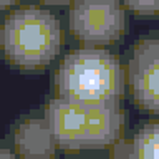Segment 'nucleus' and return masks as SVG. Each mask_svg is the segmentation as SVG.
<instances>
[{
    "instance_id": "39448f33",
    "label": "nucleus",
    "mask_w": 159,
    "mask_h": 159,
    "mask_svg": "<svg viewBox=\"0 0 159 159\" xmlns=\"http://www.w3.org/2000/svg\"><path fill=\"white\" fill-rule=\"evenodd\" d=\"M128 81L141 108L159 113V40H143L133 50Z\"/></svg>"
},
{
    "instance_id": "0eeeda50",
    "label": "nucleus",
    "mask_w": 159,
    "mask_h": 159,
    "mask_svg": "<svg viewBox=\"0 0 159 159\" xmlns=\"http://www.w3.org/2000/svg\"><path fill=\"white\" fill-rule=\"evenodd\" d=\"M128 159H159V123L139 129L129 148Z\"/></svg>"
},
{
    "instance_id": "7ed1b4c3",
    "label": "nucleus",
    "mask_w": 159,
    "mask_h": 159,
    "mask_svg": "<svg viewBox=\"0 0 159 159\" xmlns=\"http://www.w3.org/2000/svg\"><path fill=\"white\" fill-rule=\"evenodd\" d=\"M61 45V28L48 10L25 7L15 10L2 28V47L7 58L20 68L35 70L48 65Z\"/></svg>"
},
{
    "instance_id": "9b49d317",
    "label": "nucleus",
    "mask_w": 159,
    "mask_h": 159,
    "mask_svg": "<svg viewBox=\"0 0 159 159\" xmlns=\"http://www.w3.org/2000/svg\"><path fill=\"white\" fill-rule=\"evenodd\" d=\"M13 2H17V0H0V8L8 7V5H12Z\"/></svg>"
},
{
    "instance_id": "423d86ee",
    "label": "nucleus",
    "mask_w": 159,
    "mask_h": 159,
    "mask_svg": "<svg viewBox=\"0 0 159 159\" xmlns=\"http://www.w3.org/2000/svg\"><path fill=\"white\" fill-rule=\"evenodd\" d=\"M15 146L25 159H50L57 143L47 119L28 118L15 131Z\"/></svg>"
},
{
    "instance_id": "1a4fd4ad",
    "label": "nucleus",
    "mask_w": 159,
    "mask_h": 159,
    "mask_svg": "<svg viewBox=\"0 0 159 159\" xmlns=\"http://www.w3.org/2000/svg\"><path fill=\"white\" fill-rule=\"evenodd\" d=\"M0 159H18V157L15 156L13 152H10L8 149H3V148H0Z\"/></svg>"
},
{
    "instance_id": "9d476101",
    "label": "nucleus",
    "mask_w": 159,
    "mask_h": 159,
    "mask_svg": "<svg viewBox=\"0 0 159 159\" xmlns=\"http://www.w3.org/2000/svg\"><path fill=\"white\" fill-rule=\"evenodd\" d=\"M45 3H53V5H61V3H68V2H75V0H42Z\"/></svg>"
},
{
    "instance_id": "6e6552de",
    "label": "nucleus",
    "mask_w": 159,
    "mask_h": 159,
    "mask_svg": "<svg viewBox=\"0 0 159 159\" xmlns=\"http://www.w3.org/2000/svg\"><path fill=\"white\" fill-rule=\"evenodd\" d=\"M123 2L126 3L128 8L141 15L159 12V0H123Z\"/></svg>"
},
{
    "instance_id": "f03ea898",
    "label": "nucleus",
    "mask_w": 159,
    "mask_h": 159,
    "mask_svg": "<svg viewBox=\"0 0 159 159\" xmlns=\"http://www.w3.org/2000/svg\"><path fill=\"white\" fill-rule=\"evenodd\" d=\"M124 81L119 60L94 47L66 55L55 76L58 96L78 103H118L124 93Z\"/></svg>"
},
{
    "instance_id": "20e7f679",
    "label": "nucleus",
    "mask_w": 159,
    "mask_h": 159,
    "mask_svg": "<svg viewBox=\"0 0 159 159\" xmlns=\"http://www.w3.org/2000/svg\"><path fill=\"white\" fill-rule=\"evenodd\" d=\"M70 28L86 47H103L124 33L126 13L118 0H75Z\"/></svg>"
},
{
    "instance_id": "f257e3e1",
    "label": "nucleus",
    "mask_w": 159,
    "mask_h": 159,
    "mask_svg": "<svg viewBox=\"0 0 159 159\" xmlns=\"http://www.w3.org/2000/svg\"><path fill=\"white\" fill-rule=\"evenodd\" d=\"M57 146L78 149H99L114 143L124 126V113L118 103H78L57 96L45 111Z\"/></svg>"
}]
</instances>
